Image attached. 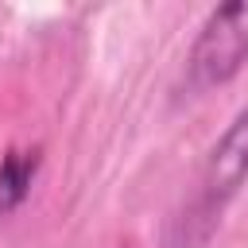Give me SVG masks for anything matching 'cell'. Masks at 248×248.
Listing matches in <instances>:
<instances>
[{
	"label": "cell",
	"instance_id": "3",
	"mask_svg": "<svg viewBox=\"0 0 248 248\" xmlns=\"http://www.w3.org/2000/svg\"><path fill=\"white\" fill-rule=\"evenodd\" d=\"M39 163H43L39 147H31V151L12 147V151L0 159V217L16 213V209L23 205V198L31 194V182H35V174H39Z\"/></svg>",
	"mask_w": 248,
	"mask_h": 248
},
{
	"label": "cell",
	"instance_id": "1",
	"mask_svg": "<svg viewBox=\"0 0 248 248\" xmlns=\"http://www.w3.org/2000/svg\"><path fill=\"white\" fill-rule=\"evenodd\" d=\"M248 62V0L221 4L202 23L186 70L194 85H221Z\"/></svg>",
	"mask_w": 248,
	"mask_h": 248
},
{
	"label": "cell",
	"instance_id": "2",
	"mask_svg": "<svg viewBox=\"0 0 248 248\" xmlns=\"http://www.w3.org/2000/svg\"><path fill=\"white\" fill-rule=\"evenodd\" d=\"M248 178V105L232 116V124L225 128V136L213 143L202 182H198V202H194V217H202L205 225H213V217L229 205V198L244 186Z\"/></svg>",
	"mask_w": 248,
	"mask_h": 248
}]
</instances>
